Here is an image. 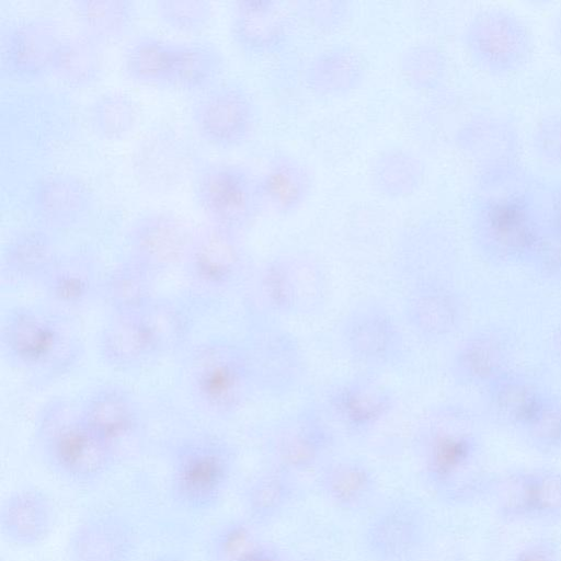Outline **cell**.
Returning a JSON list of instances; mask_svg holds the SVG:
<instances>
[{
    "label": "cell",
    "mask_w": 561,
    "mask_h": 561,
    "mask_svg": "<svg viewBox=\"0 0 561 561\" xmlns=\"http://www.w3.org/2000/svg\"><path fill=\"white\" fill-rule=\"evenodd\" d=\"M253 276L250 314L274 319L307 317L321 311L329 294L328 275L313 255L284 252L271 256Z\"/></svg>",
    "instance_id": "9c48e42d"
},
{
    "label": "cell",
    "mask_w": 561,
    "mask_h": 561,
    "mask_svg": "<svg viewBox=\"0 0 561 561\" xmlns=\"http://www.w3.org/2000/svg\"><path fill=\"white\" fill-rule=\"evenodd\" d=\"M1 95V182L20 197L41 176L78 131L71 95L50 85L16 84Z\"/></svg>",
    "instance_id": "6da1fadb"
},
{
    "label": "cell",
    "mask_w": 561,
    "mask_h": 561,
    "mask_svg": "<svg viewBox=\"0 0 561 561\" xmlns=\"http://www.w3.org/2000/svg\"><path fill=\"white\" fill-rule=\"evenodd\" d=\"M181 271L183 295L198 311L224 300L252 276L243 234L207 221L195 227Z\"/></svg>",
    "instance_id": "ba28073f"
},
{
    "label": "cell",
    "mask_w": 561,
    "mask_h": 561,
    "mask_svg": "<svg viewBox=\"0 0 561 561\" xmlns=\"http://www.w3.org/2000/svg\"><path fill=\"white\" fill-rule=\"evenodd\" d=\"M136 546L130 522L115 512H101L81 520L69 537V561H128Z\"/></svg>",
    "instance_id": "f546056e"
},
{
    "label": "cell",
    "mask_w": 561,
    "mask_h": 561,
    "mask_svg": "<svg viewBox=\"0 0 561 561\" xmlns=\"http://www.w3.org/2000/svg\"><path fill=\"white\" fill-rule=\"evenodd\" d=\"M240 561H293L278 546L260 540Z\"/></svg>",
    "instance_id": "816d5d0a"
},
{
    "label": "cell",
    "mask_w": 561,
    "mask_h": 561,
    "mask_svg": "<svg viewBox=\"0 0 561 561\" xmlns=\"http://www.w3.org/2000/svg\"><path fill=\"white\" fill-rule=\"evenodd\" d=\"M168 492L181 510L203 514L215 510L230 489L239 463L236 444L210 430H193L167 446Z\"/></svg>",
    "instance_id": "52a82bcc"
},
{
    "label": "cell",
    "mask_w": 561,
    "mask_h": 561,
    "mask_svg": "<svg viewBox=\"0 0 561 561\" xmlns=\"http://www.w3.org/2000/svg\"><path fill=\"white\" fill-rule=\"evenodd\" d=\"M296 13L319 32H334L343 27L351 15L348 2L340 0H307L296 3Z\"/></svg>",
    "instance_id": "681fc988"
},
{
    "label": "cell",
    "mask_w": 561,
    "mask_h": 561,
    "mask_svg": "<svg viewBox=\"0 0 561 561\" xmlns=\"http://www.w3.org/2000/svg\"><path fill=\"white\" fill-rule=\"evenodd\" d=\"M57 513L51 499L36 488H21L1 503L0 533L16 547L41 543L50 534Z\"/></svg>",
    "instance_id": "d6a6232c"
},
{
    "label": "cell",
    "mask_w": 561,
    "mask_h": 561,
    "mask_svg": "<svg viewBox=\"0 0 561 561\" xmlns=\"http://www.w3.org/2000/svg\"><path fill=\"white\" fill-rule=\"evenodd\" d=\"M89 129L103 140H119L137 126L140 111L137 101L121 90H106L93 96L83 112Z\"/></svg>",
    "instance_id": "b9f144b4"
},
{
    "label": "cell",
    "mask_w": 561,
    "mask_h": 561,
    "mask_svg": "<svg viewBox=\"0 0 561 561\" xmlns=\"http://www.w3.org/2000/svg\"><path fill=\"white\" fill-rule=\"evenodd\" d=\"M397 396L374 375H355L331 385L321 404L337 431L364 438L375 433L393 413Z\"/></svg>",
    "instance_id": "e0dca14e"
},
{
    "label": "cell",
    "mask_w": 561,
    "mask_h": 561,
    "mask_svg": "<svg viewBox=\"0 0 561 561\" xmlns=\"http://www.w3.org/2000/svg\"><path fill=\"white\" fill-rule=\"evenodd\" d=\"M466 308L449 278L424 280L405 288L403 316L420 340L438 343L455 335L463 324Z\"/></svg>",
    "instance_id": "603a6c76"
},
{
    "label": "cell",
    "mask_w": 561,
    "mask_h": 561,
    "mask_svg": "<svg viewBox=\"0 0 561 561\" xmlns=\"http://www.w3.org/2000/svg\"><path fill=\"white\" fill-rule=\"evenodd\" d=\"M150 561H178L173 558H167V557H161V558H156L153 560H150Z\"/></svg>",
    "instance_id": "db71d44e"
},
{
    "label": "cell",
    "mask_w": 561,
    "mask_h": 561,
    "mask_svg": "<svg viewBox=\"0 0 561 561\" xmlns=\"http://www.w3.org/2000/svg\"><path fill=\"white\" fill-rule=\"evenodd\" d=\"M344 353L368 369H392L405 362L407 340L394 313L378 301H364L351 308L339 325Z\"/></svg>",
    "instance_id": "9a60e30c"
},
{
    "label": "cell",
    "mask_w": 561,
    "mask_h": 561,
    "mask_svg": "<svg viewBox=\"0 0 561 561\" xmlns=\"http://www.w3.org/2000/svg\"><path fill=\"white\" fill-rule=\"evenodd\" d=\"M432 520L416 496L400 494L377 503L363 525L359 543L369 561H422Z\"/></svg>",
    "instance_id": "7c38bea8"
},
{
    "label": "cell",
    "mask_w": 561,
    "mask_h": 561,
    "mask_svg": "<svg viewBox=\"0 0 561 561\" xmlns=\"http://www.w3.org/2000/svg\"><path fill=\"white\" fill-rule=\"evenodd\" d=\"M507 561H561V545L550 535H536L518 545Z\"/></svg>",
    "instance_id": "f907efd6"
},
{
    "label": "cell",
    "mask_w": 561,
    "mask_h": 561,
    "mask_svg": "<svg viewBox=\"0 0 561 561\" xmlns=\"http://www.w3.org/2000/svg\"><path fill=\"white\" fill-rule=\"evenodd\" d=\"M552 345L556 354L561 358V325L554 332Z\"/></svg>",
    "instance_id": "f5cc1de1"
},
{
    "label": "cell",
    "mask_w": 561,
    "mask_h": 561,
    "mask_svg": "<svg viewBox=\"0 0 561 561\" xmlns=\"http://www.w3.org/2000/svg\"><path fill=\"white\" fill-rule=\"evenodd\" d=\"M104 271L94 251L62 250L36 289L42 301L76 317L99 302Z\"/></svg>",
    "instance_id": "7402d4cb"
},
{
    "label": "cell",
    "mask_w": 561,
    "mask_h": 561,
    "mask_svg": "<svg viewBox=\"0 0 561 561\" xmlns=\"http://www.w3.org/2000/svg\"><path fill=\"white\" fill-rule=\"evenodd\" d=\"M77 402L88 424L119 457L137 448L147 436L146 412L136 394L121 383L95 385Z\"/></svg>",
    "instance_id": "d6986e66"
},
{
    "label": "cell",
    "mask_w": 561,
    "mask_h": 561,
    "mask_svg": "<svg viewBox=\"0 0 561 561\" xmlns=\"http://www.w3.org/2000/svg\"><path fill=\"white\" fill-rule=\"evenodd\" d=\"M21 199L31 225L58 234L83 224L94 207L88 183L78 174L59 170L36 180Z\"/></svg>",
    "instance_id": "ffe728a7"
},
{
    "label": "cell",
    "mask_w": 561,
    "mask_h": 561,
    "mask_svg": "<svg viewBox=\"0 0 561 561\" xmlns=\"http://www.w3.org/2000/svg\"><path fill=\"white\" fill-rule=\"evenodd\" d=\"M300 491V477L266 465L242 489L243 515L260 529L266 527L294 505Z\"/></svg>",
    "instance_id": "836d02e7"
},
{
    "label": "cell",
    "mask_w": 561,
    "mask_h": 561,
    "mask_svg": "<svg viewBox=\"0 0 561 561\" xmlns=\"http://www.w3.org/2000/svg\"><path fill=\"white\" fill-rule=\"evenodd\" d=\"M518 437L539 455H561V397L551 392L539 414Z\"/></svg>",
    "instance_id": "f6af8a7d"
},
{
    "label": "cell",
    "mask_w": 561,
    "mask_h": 561,
    "mask_svg": "<svg viewBox=\"0 0 561 561\" xmlns=\"http://www.w3.org/2000/svg\"><path fill=\"white\" fill-rule=\"evenodd\" d=\"M533 467L494 472L485 502L504 524L531 523Z\"/></svg>",
    "instance_id": "60d3db41"
},
{
    "label": "cell",
    "mask_w": 561,
    "mask_h": 561,
    "mask_svg": "<svg viewBox=\"0 0 561 561\" xmlns=\"http://www.w3.org/2000/svg\"><path fill=\"white\" fill-rule=\"evenodd\" d=\"M201 160L186 138L174 127L159 124L148 129L130 154L137 184L150 194L162 195L179 188Z\"/></svg>",
    "instance_id": "ac0fdd59"
},
{
    "label": "cell",
    "mask_w": 561,
    "mask_h": 561,
    "mask_svg": "<svg viewBox=\"0 0 561 561\" xmlns=\"http://www.w3.org/2000/svg\"><path fill=\"white\" fill-rule=\"evenodd\" d=\"M62 37L58 21L48 14L23 15L0 31L1 77L14 84H34L50 75Z\"/></svg>",
    "instance_id": "2e32d148"
},
{
    "label": "cell",
    "mask_w": 561,
    "mask_h": 561,
    "mask_svg": "<svg viewBox=\"0 0 561 561\" xmlns=\"http://www.w3.org/2000/svg\"><path fill=\"white\" fill-rule=\"evenodd\" d=\"M34 445L45 467L76 486L103 480L121 459L117 451L88 424L77 400L53 397L37 411Z\"/></svg>",
    "instance_id": "8992f818"
},
{
    "label": "cell",
    "mask_w": 561,
    "mask_h": 561,
    "mask_svg": "<svg viewBox=\"0 0 561 561\" xmlns=\"http://www.w3.org/2000/svg\"><path fill=\"white\" fill-rule=\"evenodd\" d=\"M153 8L162 24L185 33L204 30L214 15L213 4L206 0H157Z\"/></svg>",
    "instance_id": "c3c4849f"
},
{
    "label": "cell",
    "mask_w": 561,
    "mask_h": 561,
    "mask_svg": "<svg viewBox=\"0 0 561 561\" xmlns=\"http://www.w3.org/2000/svg\"><path fill=\"white\" fill-rule=\"evenodd\" d=\"M314 486L331 506L357 514L374 507L380 491L377 473L355 457H332L314 473Z\"/></svg>",
    "instance_id": "83f0119b"
},
{
    "label": "cell",
    "mask_w": 561,
    "mask_h": 561,
    "mask_svg": "<svg viewBox=\"0 0 561 561\" xmlns=\"http://www.w3.org/2000/svg\"><path fill=\"white\" fill-rule=\"evenodd\" d=\"M531 524L556 525L561 522V468L533 467Z\"/></svg>",
    "instance_id": "7dc6e473"
},
{
    "label": "cell",
    "mask_w": 561,
    "mask_h": 561,
    "mask_svg": "<svg viewBox=\"0 0 561 561\" xmlns=\"http://www.w3.org/2000/svg\"><path fill=\"white\" fill-rule=\"evenodd\" d=\"M243 339L251 355L260 393L282 398L301 386L307 371L305 353L294 333L277 319L250 314Z\"/></svg>",
    "instance_id": "5bb4252c"
},
{
    "label": "cell",
    "mask_w": 561,
    "mask_h": 561,
    "mask_svg": "<svg viewBox=\"0 0 561 561\" xmlns=\"http://www.w3.org/2000/svg\"><path fill=\"white\" fill-rule=\"evenodd\" d=\"M193 230L194 227L171 210L142 213L126 229L124 254L159 279L171 270L181 267Z\"/></svg>",
    "instance_id": "44dd1931"
},
{
    "label": "cell",
    "mask_w": 561,
    "mask_h": 561,
    "mask_svg": "<svg viewBox=\"0 0 561 561\" xmlns=\"http://www.w3.org/2000/svg\"><path fill=\"white\" fill-rule=\"evenodd\" d=\"M196 205L207 222L243 234L263 213L259 174L230 161H199L192 175Z\"/></svg>",
    "instance_id": "30bf717a"
},
{
    "label": "cell",
    "mask_w": 561,
    "mask_h": 561,
    "mask_svg": "<svg viewBox=\"0 0 561 561\" xmlns=\"http://www.w3.org/2000/svg\"><path fill=\"white\" fill-rule=\"evenodd\" d=\"M229 28L233 43L243 53L271 56L287 47L294 20L282 2L240 0L232 3Z\"/></svg>",
    "instance_id": "d4e9b609"
},
{
    "label": "cell",
    "mask_w": 561,
    "mask_h": 561,
    "mask_svg": "<svg viewBox=\"0 0 561 561\" xmlns=\"http://www.w3.org/2000/svg\"><path fill=\"white\" fill-rule=\"evenodd\" d=\"M337 430L321 405L305 404L275 420L262 438L267 463L298 477L334 457Z\"/></svg>",
    "instance_id": "8fae6325"
},
{
    "label": "cell",
    "mask_w": 561,
    "mask_h": 561,
    "mask_svg": "<svg viewBox=\"0 0 561 561\" xmlns=\"http://www.w3.org/2000/svg\"><path fill=\"white\" fill-rule=\"evenodd\" d=\"M514 339L500 325L476 329L462 337L449 362V375L455 383L482 390L511 368Z\"/></svg>",
    "instance_id": "cb8c5ba5"
},
{
    "label": "cell",
    "mask_w": 561,
    "mask_h": 561,
    "mask_svg": "<svg viewBox=\"0 0 561 561\" xmlns=\"http://www.w3.org/2000/svg\"><path fill=\"white\" fill-rule=\"evenodd\" d=\"M70 5L80 32L103 45L128 34L136 19L131 0H73Z\"/></svg>",
    "instance_id": "7bdbcfd3"
},
{
    "label": "cell",
    "mask_w": 561,
    "mask_h": 561,
    "mask_svg": "<svg viewBox=\"0 0 561 561\" xmlns=\"http://www.w3.org/2000/svg\"><path fill=\"white\" fill-rule=\"evenodd\" d=\"M366 77V62L354 47L339 44L314 55L305 70L307 87L314 94L340 98L357 90Z\"/></svg>",
    "instance_id": "e575fe53"
},
{
    "label": "cell",
    "mask_w": 561,
    "mask_h": 561,
    "mask_svg": "<svg viewBox=\"0 0 561 561\" xmlns=\"http://www.w3.org/2000/svg\"><path fill=\"white\" fill-rule=\"evenodd\" d=\"M419 474L443 505L468 507L485 502L494 472L485 466L478 416L458 403H440L420 419L412 438Z\"/></svg>",
    "instance_id": "7a4b0ae2"
},
{
    "label": "cell",
    "mask_w": 561,
    "mask_h": 561,
    "mask_svg": "<svg viewBox=\"0 0 561 561\" xmlns=\"http://www.w3.org/2000/svg\"><path fill=\"white\" fill-rule=\"evenodd\" d=\"M477 234L482 251L502 263L535 261L543 247L525 209L514 203L494 206Z\"/></svg>",
    "instance_id": "4316f807"
},
{
    "label": "cell",
    "mask_w": 561,
    "mask_h": 561,
    "mask_svg": "<svg viewBox=\"0 0 561 561\" xmlns=\"http://www.w3.org/2000/svg\"><path fill=\"white\" fill-rule=\"evenodd\" d=\"M403 80L415 90L433 89L443 77L444 59L440 51L431 44H415L408 47L400 58Z\"/></svg>",
    "instance_id": "bcb514c9"
},
{
    "label": "cell",
    "mask_w": 561,
    "mask_h": 561,
    "mask_svg": "<svg viewBox=\"0 0 561 561\" xmlns=\"http://www.w3.org/2000/svg\"><path fill=\"white\" fill-rule=\"evenodd\" d=\"M58 236L31 224L9 234L0 252L1 287L37 288L62 251Z\"/></svg>",
    "instance_id": "484cf974"
},
{
    "label": "cell",
    "mask_w": 561,
    "mask_h": 561,
    "mask_svg": "<svg viewBox=\"0 0 561 561\" xmlns=\"http://www.w3.org/2000/svg\"><path fill=\"white\" fill-rule=\"evenodd\" d=\"M103 70V44L80 31L62 35L53 57V77L69 88H88L100 80Z\"/></svg>",
    "instance_id": "74e56055"
},
{
    "label": "cell",
    "mask_w": 561,
    "mask_h": 561,
    "mask_svg": "<svg viewBox=\"0 0 561 561\" xmlns=\"http://www.w3.org/2000/svg\"><path fill=\"white\" fill-rule=\"evenodd\" d=\"M259 529L243 514L221 522L205 543L209 561H240L261 540Z\"/></svg>",
    "instance_id": "ee69618b"
},
{
    "label": "cell",
    "mask_w": 561,
    "mask_h": 561,
    "mask_svg": "<svg viewBox=\"0 0 561 561\" xmlns=\"http://www.w3.org/2000/svg\"><path fill=\"white\" fill-rule=\"evenodd\" d=\"M447 250L442 228L431 220H419L399 237L393 251V267L404 288L420 282L448 278Z\"/></svg>",
    "instance_id": "4dcf8cb0"
},
{
    "label": "cell",
    "mask_w": 561,
    "mask_h": 561,
    "mask_svg": "<svg viewBox=\"0 0 561 561\" xmlns=\"http://www.w3.org/2000/svg\"><path fill=\"white\" fill-rule=\"evenodd\" d=\"M0 355L30 386L42 389L79 367L85 344L76 317L44 301L22 302L1 312Z\"/></svg>",
    "instance_id": "3957f363"
},
{
    "label": "cell",
    "mask_w": 561,
    "mask_h": 561,
    "mask_svg": "<svg viewBox=\"0 0 561 561\" xmlns=\"http://www.w3.org/2000/svg\"><path fill=\"white\" fill-rule=\"evenodd\" d=\"M423 175L421 159L412 151L400 147L380 151L374 157L369 168L374 190L391 199L409 197L417 192Z\"/></svg>",
    "instance_id": "ab89813d"
},
{
    "label": "cell",
    "mask_w": 561,
    "mask_h": 561,
    "mask_svg": "<svg viewBox=\"0 0 561 561\" xmlns=\"http://www.w3.org/2000/svg\"><path fill=\"white\" fill-rule=\"evenodd\" d=\"M314 179L310 168L287 152H276L259 173L263 211L289 217L300 210L311 196Z\"/></svg>",
    "instance_id": "1f68e13d"
},
{
    "label": "cell",
    "mask_w": 561,
    "mask_h": 561,
    "mask_svg": "<svg viewBox=\"0 0 561 561\" xmlns=\"http://www.w3.org/2000/svg\"><path fill=\"white\" fill-rule=\"evenodd\" d=\"M179 356L181 388L190 404L204 417L232 419L259 392L243 337L213 335L192 341Z\"/></svg>",
    "instance_id": "5b68a950"
},
{
    "label": "cell",
    "mask_w": 561,
    "mask_h": 561,
    "mask_svg": "<svg viewBox=\"0 0 561 561\" xmlns=\"http://www.w3.org/2000/svg\"><path fill=\"white\" fill-rule=\"evenodd\" d=\"M482 394L488 415L518 436L539 414L551 391L510 369L483 388Z\"/></svg>",
    "instance_id": "f1b7e54d"
},
{
    "label": "cell",
    "mask_w": 561,
    "mask_h": 561,
    "mask_svg": "<svg viewBox=\"0 0 561 561\" xmlns=\"http://www.w3.org/2000/svg\"><path fill=\"white\" fill-rule=\"evenodd\" d=\"M198 312L184 295H158L137 309L110 313L98 332L99 357L114 370L136 371L180 355L193 341Z\"/></svg>",
    "instance_id": "277c9868"
},
{
    "label": "cell",
    "mask_w": 561,
    "mask_h": 561,
    "mask_svg": "<svg viewBox=\"0 0 561 561\" xmlns=\"http://www.w3.org/2000/svg\"><path fill=\"white\" fill-rule=\"evenodd\" d=\"M226 58L209 39L173 41L170 88L198 94L222 80Z\"/></svg>",
    "instance_id": "d590c367"
},
{
    "label": "cell",
    "mask_w": 561,
    "mask_h": 561,
    "mask_svg": "<svg viewBox=\"0 0 561 561\" xmlns=\"http://www.w3.org/2000/svg\"><path fill=\"white\" fill-rule=\"evenodd\" d=\"M188 116L198 138L214 148L229 150L242 147L252 138L259 112L247 85L221 80L195 95Z\"/></svg>",
    "instance_id": "4fadbf2b"
},
{
    "label": "cell",
    "mask_w": 561,
    "mask_h": 561,
    "mask_svg": "<svg viewBox=\"0 0 561 561\" xmlns=\"http://www.w3.org/2000/svg\"><path fill=\"white\" fill-rule=\"evenodd\" d=\"M173 41L154 34H139L126 45L122 67L125 76L139 84L170 88Z\"/></svg>",
    "instance_id": "f35d334b"
},
{
    "label": "cell",
    "mask_w": 561,
    "mask_h": 561,
    "mask_svg": "<svg viewBox=\"0 0 561 561\" xmlns=\"http://www.w3.org/2000/svg\"><path fill=\"white\" fill-rule=\"evenodd\" d=\"M157 282L153 274L124 254L104 271L99 304L108 314L137 309L159 295Z\"/></svg>",
    "instance_id": "8d00e7d4"
}]
</instances>
